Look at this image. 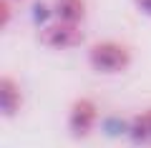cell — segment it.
Segmentation results:
<instances>
[{"label": "cell", "instance_id": "1", "mask_svg": "<svg viewBox=\"0 0 151 148\" xmlns=\"http://www.w3.org/2000/svg\"><path fill=\"white\" fill-rule=\"evenodd\" d=\"M131 63H134L131 48L119 43V40H98L88 48V65L96 73L119 75L124 70H129Z\"/></svg>", "mask_w": 151, "mask_h": 148}, {"label": "cell", "instance_id": "2", "mask_svg": "<svg viewBox=\"0 0 151 148\" xmlns=\"http://www.w3.org/2000/svg\"><path fill=\"white\" fill-rule=\"evenodd\" d=\"M98 118H101V113H98L96 101L81 95V98H76V101L70 103V108H68V118H65L68 133L76 138V141H83V138H88L93 131H96Z\"/></svg>", "mask_w": 151, "mask_h": 148}, {"label": "cell", "instance_id": "3", "mask_svg": "<svg viewBox=\"0 0 151 148\" xmlns=\"http://www.w3.org/2000/svg\"><path fill=\"white\" fill-rule=\"evenodd\" d=\"M40 43L45 48H53V50H70V48H78L83 43V30L76 23H63L53 18L50 23L40 28Z\"/></svg>", "mask_w": 151, "mask_h": 148}, {"label": "cell", "instance_id": "4", "mask_svg": "<svg viewBox=\"0 0 151 148\" xmlns=\"http://www.w3.org/2000/svg\"><path fill=\"white\" fill-rule=\"evenodd\" d=\"M23 108V90L15 83V78L3 75L0 78V111L5 118H15Z\"/></svg>", "mask_w": 151, "mask_h": 148}, {"label": "cell", "instance_id": "5", "mask_svg": "<svg viewBox=\"0 0 151 148\" xmlns=\"http://www.w3.org/2000/svg\"><path fill=\"white\" fill-rule=\"evenodd\" d=\"M53 18L81 25L86 20V0H53Z\"/></svg>", "mask_w": 151, "mask_h": 148}, {"label": "cell", "instance_id": "6", "mask_svg": "<svg viewBox=\"0 0 151 148\" xmlns=\"http://www.w3.org/2000/svg\"><path fill=\"white\" fill-rule=\"evenodd\" d=\"M129 138L136 143V146H151V108L136 113L129 121V128H126Z\"/></svg>", "mask_w": 151, "mask_h": 148}, {"label": "cell", "instance_id": "7", "mask_svg": "<svg viewBox=\"0 0 151 148\" xmlns=\"http://www.w3.org/2000/svg\"><path fill=\"white\" fill-rule=\"evenodd\" d=\"M10 18H13V8H10V0H0V28L5 30L10 25Z\"/></svg>", "mask_w": 151, "mask_h": 148}, {"label": "cell", "instance_id": "8", "mask_svg": "<svg viewBox=\"0 0 151 148\" xmlns=\"http://www.w3.org/2000/svg\"><path fill=\"white\" fill-rule=\"evenodd\" d=\"M131 3H134V8L141 13V15L151 18V0H131Z\"/></svg>", "mask_w": 151, "mask_h": 148}]
</instances>
